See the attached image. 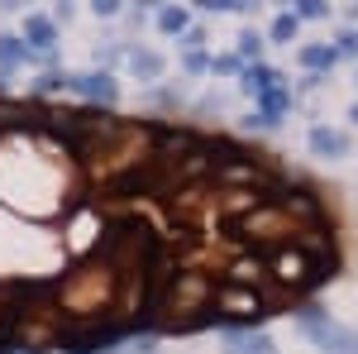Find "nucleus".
Listing matches in <instances>:
<instances>
[{
	"instance_id": "obj_10",
	"label": "nucleus",
	"mask_w": 358,
	"mask_h": 354,
	"mask_svg": "<svg viewBox=\"0 0 358 354\" xmlns=\"http://www.w3.org/2000/svg\"><path fill=\"white\" fill-rule=\"evenodd\" d=\"M287 110H292V91H287V86H277V91H268V96H258V115L273 120V125L287 115Z\"/></svg>"
},
{
	"instance_id": "obj_11",
	"label": "nucleus",
	"mask_w": 358,
	"mask_h": 354,
	"mask_svg": "<svg viewBox=\"0 0 358 354\" xmlns=\"http://www.w3.org/2000/svg\"><path fill=\"white\" fill-rule=\"evenodd\" d=\"M153 20H158V29H163V34H177V39H182V34L192 29V15H187L182 5H163V10H158Z\"/></svg>"
},
{
	"instance_id": "obj_13",
	"label": "nucleus",
	"mask_w": 358,
	"mask_h": 354,
	"mask_svg": "<svg viewBox=\"0 0 358 354\" xmlns=\"http://www.w3.org/2000/svg\"><path fill=\"white\" fill-rule=\"evenodd\" d=\"M234 57H239V62H244V57H248V62L263 57V39H258V29H244V34H239V53H234Z\"/></svg>"
},
{
	"instance_id": "obj_12",
	"label": "nucleus",
	"mask_w": 358,
	"mask_h": 354,
	"mask_svg": "<svg viewBox=\"0 0 358 354\" xmlns=\"http://www.w3.org/2000/svg\"><path fill=\"white\" fill-rule=\"evenodd\" d=\"M268 34H273V43H292V39L301 34V20H296V15H277Z\"/></svg>"
},
{
	"instance_id": "obj_8",
	"label": "nucleus",
	"mask_w": 358,
	"mask_h": 354,
	"mask_svg": "<svg viewBox=\"0 0 358 354\" xmlns=\"http://www.w3.org/2000/svg\"><path fill=\"white\" fill-rule=\"evenodd\" d=\"M24 62H34V53L24 48V39H20V34H0V72L24 67Z\"/></svg>"
},
{
	"instance_id": "obj_16",
	"label": "nucleus",
	"mask_w": 358,
	"mask_h": 354,
	"mask_svg": "<svg viewBox=\"0 0 358 354\" xmlns=\"http://www.w3.org/2000/svg\"><path fill=\"white\" fill-rule=\"evenodd\" d=\"M292 15H296V20H325V15H330V10H325V5H320V0H301V5H296V10H292Z\"/></svg>"
},
{
	"instance_id": "obj_15",
	"label": "nucleus",
	"mask_w": 358,
	"mask_h": 354,
	"mask_svg": "<svg viewBox=\"0 0 358 354\" xmlns=\"http://www.w3.org/2000/svg\"><path fill=\"white\" fill-rule=\"evenodd\" d=\"M210 72H215V77H234V72H244V62L234 53H220V57H210Z\"/></svg>"
},
{
	"instance_id": "obj_22",
	"label": "nucleus",
	"mask_w": 358,
	"mask_h": 354,
	"mask_svg": "<svg viewBox=\"0 0 358 354\" xmlns=\"http://www.w3.org/2000/svg\"><path fill=\"white\" fill-rule=\"evenodd\" d=\"M349 120H354V125H358V106H354V110H349Z\"/></svg>"
},
{
	"instance_id": "obj_4",
	"label": "nucleus",
	"mask_w": 358,
	"mask_h": 354,
	"mask_svg": "<svg viewBox=\"0 0 358 354\" xmlns=\"http://www.w3.org/2000/svg\"><path fill=\"white\" fill-rule=\"evenodd\" d=\"M277 86H282V72H277V67L253 62V67H244V72H239V91H248L253 101H258V96H268V91H277Z\"/></svg>"
},
{
	"instance_id": "obj_20",
	"label": "nucleus",
	"mask_w": 358,
	"mask_h": 354,
	"mask_svg": "<svg viewBox=\"0 0 358 354\" xmlns=\"http://www.w3.org/2000/svg\"><path fill=\"white\" fill-rule=\"evenodd\" d=\"M91 15H96V20H115V15H120V0H96Z\"/></svg>"
},
{
	"instance_id": "obj_18",
	"label": "nucleus",
	"mask_w": 358,
	"mask_h": 354,
	"mask_svg": "<svg viewBox=\"0 0 358 354\" xmlns=\"http://www.w3.org/2000/svg\"><path fill=\"white\" fill-rule=\"evenodd\" d=\"M334 53L358 57V29H344V34H339V48H334Z\"/></svg>"
},
{
	"instance_id": "obj_6",
	"label": "nucleus",
	"mask_w": 358,
	"mask_h": 354,
	"mask_svg": "<svg viewBox=\"0 0 358 354\" xmlns=\"http://www.w3.org/2000/svg\"><path fill=\"white\" fill-rule=\"evenodd\" d=\"M310 154H315V158H344V154H349V139L339 135V130H330V125H315V130H310Z\"/></svg>"
},
{
	"instance_id": "obj_19",
	"label": "nucleus",
	"mask_w": 358,
	"mask_h": 354,
	"mask_svg": "<svg viewBox=\"0 0 358 354\" xmlns=\"http://www.w3.org/2000/svg\"><path fill=\"white\" fill-rule=\"evenodd\" d=\"M201 43H206V29H187L182 34V53H201Z\"/></svg>"
},
{
	"instance_id": "obj_7",
	"label": "nucleus",
	"mask_w": 358,
	"mask_h": 354,
	"mask_svg": "<svg viewBox=\"0 0 358 354\" xmlns=\"http://www.w3.org/2000/svg\"><path fill=\"white\" fill-rule=\"evenodd\" d=\"M129 72H134L138 82H158V77H163V53L134 48V53H129Z\"/></svg>"
},
{
	"instance_id": "obj_14",
	"label": "nucleus",
	"mask_w": 358,
	"mask_h": 354,
	"mask_svg": "<svg viewBox=\"0 0 358 354\" xmlns=\"http://www.w3.org/2000/svg\"><path fill=\"white\" fill-rule=\"evenodd\" d=\"M120 57H129V53H124V43H106V48H96V72H110Z\"/></svg>"
},
{
	"instance_id": "obj_2",
	"label": "nucleus",
	"mask_w": 358,
	"mask_h": 354,
	"mask_svg": "<svg viewBox=\"0 0 358 354\" xmlns=\"http://www.w3.org/2000/svg\"><path fill=\"white\" fill-rule=\"evenodd\" d=\"M72 91H77L82 101H96V106H115V101H120L115 72H72Z\"/></svg>"
},
{
	"instance_id": "obj_17",
	"label": "nucleus",
	"mask_w": 358,
	"mask_h": 354,
	"mask_svg": "<svg viewBox=\"0 0 358 354\" xmlns=\"http://www.w3.org/2000/svg\"><path fill=\"white\" fill-rule=\"evenodd\" d=\"M182 67L201 77V72H210V57H206V53H182Z\"/></svg>"
},
{
	"instance_id": "obj_9",
	"label": "nucleus",
	"mask_w": 358,
	"mask_h": 354,
	"mask_svg": "<svg viewBox=\"0 0 358 354\" xmlns=\"http://www.w3.org/2000/svg\"><path fill=\"white\" fill-rule=\"evenodd\" d=\"M334 62H339V53H334L330 43H306V48H301V67H310V77L330 72Z\"/></svg>"
},
{
	"instance_id": "obj_5",
	"label": "nucleus",
	"mask_w": 358,
	"mask_h": 354,
	"mask_svg": "<svg viewBox=\"0 0 358 354\" xmlns=\"http://www.w3.org/2000/svg\"><path fill=\"white\" fill-rule=\"evenodd\" d=\"M224 354H277V345L258 330H224Z\"/></svg>"
},
{
	"instance_id": "obj_3",
	"label": "nucleus",
	"mask_w": 358,
	"mask_h": 354,
	"mask_svg": "<svg viewBox=\"0 0 358 354\" xmlns=\"http://www.w3.org/2000/svg\"><path fill=\"white\" fill-rule=\"evenodd\" d=\"M24 48L29 53H53L57 48V25L48 20V15H24Z\"/></svg>"
},
{
	"instance_id": "obj_1",
	"label": "nucleus",
	"mask_w": 358,
	"mask_h": 354,
	"mask_svg": "<svg viewBox=\"0 0 358 354\" xmlns=\"http://www.w3.org/2000/svg\"><path fill=\"white\" fill-rule=\"evenodd\" d=\"M215 306H220V321H248L253 326V321L268 316V301L258 297V292H248V287H224Z\"/></svg>"
},
{
	"instance_id": "obj_21",
	"label": "nucleus",
	"mask_w": 358,
	"mask_h": 354,
	"mask_svg": "<svg viewBox=\"0 0 358 354\" xmlns=\"http://www.w3.org/2000/svg\"><path fill=\"white\" fill-rule=\"evenodd\" d=\"M0 91H10V72H0Z\"/></svg>"
}]
</instances>
